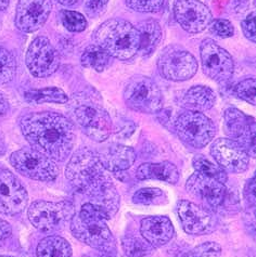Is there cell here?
Returning <instances> with one entry per match:
<instances>
[{
	"instance_id": "cell-35",
	"label": "cell",
	"mask_w": 256,
	"mask_h": 257,
	"mask_svg": "<svg viewBox=\"0 0 256 257\" xmlns=\"http://www.w3.org/2000/svg\"><path fill=\"white\" fill-rule=\"evenodd\" d=\"M255 87L256 82L254 78H247L242 80L234 88V93L240 99L246 101L247 103L255 105Z\"/></svg>"
},
{
	"instance_id": "cell-7",
	"label": "cell",
	"mask_w": 256,
	"mask_h": 257,
	"mask_svg": "<svg viewBox=\"0 0 256 257\" xmlns=\"http://www.w3.org/2000/svg\"><path fill=\"white\" fill-rule=\"evenodd\" d=\"M10 164L21 175L38 181H53L59 175L56 162L36 151L32 147H25L10 155Z\"/></svg>"
},
{
	"instance_id": "cell-3",
	"label": "cell",
	"mask_w": 256,
	"mask_h": 257,
	"mask_svg": "<svg viewBox=\"0 0 256 257\" xmlns=\"http://www.w3.org/2000/svg\"><path fill=\"white\" fill-rule=\"evenodd\" d=\"M98 93H76L70 102L73 119L85 135L97 143H103L111 136L113 123L110 114L100 102Z\"/></svg>"
},
{
	"instance_id": "cell-14",
	"label": "cell",
	"mask_w": 256,
	"mask_h": 257,
	"mask_svg": "<svg viewBox=\"0 0 256 257\" xmlns=\"http://www.w3.org/2000/svg\"><path fill=\"white\" fill-rule=\"evenodd\" d=\"M177 213L184 231L190 235L210 234L217 226L213 212L190 201H179Z\"/></svg>"
},
{
	"instance_id": "cell-34",
	"label": "cell",
	"mask_w": 256,
	"mask_h": 257,
	"mask_svg": "<svg viewBox=\"0 0 256 257\" xmlns=\"http://www.w3.org/2000/svg\"><path fill=\"white\" fill-rule=\"evenodd\" d=\"M126 4L137 12L154 13L163 8L164 0H126Z\"/></svg>"
},
{
	"instance_id": "cell-44",
	"label": "cell",
	"mask_w": 256,
	"mask_h": 257,
	"mask_svg": "<svg viewBox=\"0 0 256 257\" xmlns=\"http://www.w3.org/2000/svg\"><path fill=\"white\" fill-rule=\"evenodd\" d=\"M0 257H11V256H0Z\"/></svg>"
},
{
	"instance_id": "cell-28",
	"label": "cell",
	"mask_w": 256,
	"mask_h": 257,
	"mask_svg": "<svg viewBox=\"0 0 256 257\" xmlns=\"http://www.w3.org/2000/svg\"><path fill=\"white\" fill-rule=\"evenodd\" d=\"M192 165L197 173L208 176V177L216 179L223 182V184L227 181V174L223 168L218 164L213 163L210 159L206 158L203 154L195 155L192 160Z\"/></svg>"
},
{
	"instance_id": "cell-17",
	"label": "cell",
	"mask_w": 256,
	"mask_h": 257,
	"mask_svg": "<svg viewBox=\"0 0 256 257\" xmlns=\"http://www.w3.org/2000/svg\"><path fill=\"white\" fill-rule=\"evenodd\" d=\"M174 16L186 32H203L212 21V12L200 0H175Z\"/></svg>"
},
{
	"instance_id": "cell-43",
	"label": "cell",
	"mask_w": 256,
	"mask_h": 257,
	"mask_svg": "<svg viewBox=\"0 0 256 257\" xmlns=\"http://www.w3.org/2000/svg\"><path fill=\"white\" fill-rule=\"evenodd\" d=\"M9 2L10 0H0V11H4L8 8Z\"/></svg>"
},
{
	"instance_id": "cell-23",
	"label": "cell",
	"mask_w": 256,
	"mask_h": 257,
	"mask_svg": "<svg viewBox=\"0 0 256 257\" xmlns=\"http://www.w3.org/2000/svg\"><path fill=\"white\" fill-rule=\"evenodd\" d=\"M216 102L215 92L206 86H194L188 90L181 99L180 105L188 111L205 112L211 110Z\"/></svg>"
},
{
	"instance_id": "cell-37",
	"label": "cell",
	"mask_w": 256,
	"mask_h": 257,
	"mask_svg": "<svg viewBox=\"0 0 256 257\" xmlns=\"http://www.w3.org/2000/svg\"><path fill=\"white\" fill-rule=\"evenodd\" d=\"M109 0H85V10L90 18H98L105 11Z\"/></svg>"
},
{
	"instance_id": "cell-42",
	"label": "cell",
	"mask_w": 256,
	"mask_h": 257,
	"mask_svg": "<svg viewBox=\"0 0 256 257\" xmlns=\"http://www.w3.org/2000/svg\"><path fill=\"white\" fill-rule=\"evenodd\" d=\"M57 2L64 6H72V5L77 4L79 0H57Z\"/></svg>"
},
{
	"instance_id": "cell-6",
	"label": "cell",
	"mask_w": 256,
	"mask_h": 257,
	"mask_svg": "<svg viewBox=\"0 0 256 257\" xmlns=\"http://www.w3.org/2000/svg\"><path fill=\"white\" fill-rule=\"evenodd\" d=\"M124 100L130 109L145 114H156L163 107V94L153 79L136 75L128 80L124 89Z\"/></svg>"
},
{
	"instance_id": "cell-16",
	"label": "cell",
	"mask_w": 256,
	"mask_h": 257,
	"mask_svg": "<svg viewBox=\"0 0 256 257\" xmlns=\"http://www.w3.org/2000/svg\"><path fill=\"white\" fill-rule=\"evenodd\" d=\"M28 201V192L16 175L7 168H0V213L18 215L24 211Z\"/></svg>"
},
{
	"instance_id": "cell-5",
	"label": "cell",
	"mask_w": 256,
	"mask_h": 257,
	"mask_svg": "<svg viewBox=\"0 0 256 257\" xmlns=\"http://www.w3.org/2000/svg\"><path fill=\"white\" fill-rule=\"evenodd\" d=\"M95 42L110 57L123 61L130 60L138 52L139 33L126 20L111 19L97 29Z\"/></svg>"
},
{
	"instance_id": "cell-25",
	"label": "cell",
	"mask_w": 256,
	"mask_h": 257,
	"mask_svg": "<svg viewBox=\"0 0 256 257\" xmlns=\"http://www.w3.org/2000/svg\"><path fill=\"white\" fill-rule=\"evenodd\" d=\"M37 257H72L70 243L61 236H47L38 243Z\"/></svg>"
},
{
	"instance_id": "cell-9",
	"label": "cell",
	"mask_w": 256,
	"mask_h": 257,
	"mask_svg": "<svg viewBox=\"0 0 256 257\" xmlns=\"http://www.w3.org/2000/svg\"><path fill=\"white\" fill-rule=\"evenodd\" d=\"M159 71L172 82H185L198 71V62L189 51L179 46H168L162 51L158 61Z\"/></svg>"
},
{
	"instance_id": "cell-32",
	"label": "cell",
	"mask_w": 256,
	"mask_h": 257,
	"mask_svg": "<svg viewBox=\"0 0 256 257\" xmlns=\"http://www.w3.org/2000/svg\"><path fill=\"white\" fill-rule=\"evenodd\" d=\"M61 21L66 30L74 33H79L86 30L87 20L82 13L76 11H61Z\"/></svg>"
},
{
	"instance_id": "cell-21",
	"label": "cell",
	"mask_w": 256,
	"mask_h": 257,
	"mask_svg": "<svg viewBox=\"0 0 256 257\" xmlns=\"http://www.w3.org/2000/svg\"><path fill=\"white\" fill-rule=\"evenodd\" d=\"M98 157L106 171L118 174L125 173L134 164L136 153L131 147L112 145L100 151Z\"/></svg>"
},
{
	"instance_id": "cell-10",
	"label": "cell",
	"mask_w": 256,
	"mask_h": 257,
	"mask_svg": "<svg viewBox=\"0 0 256 257\" xmlns=\"http://www.w3.org/2000/svg\"><path fill=\"white\" fill-rule=\"evenodd\" d=\"M75 214V207L70 201L48 202L36 201L28 211L31 224L40 231H51L64 221L71 220Z\"/></svg>"
},
{
	"instance_id": "cell-27",
	"label": "cell",
	"mask_w": 256,
	"mask_h": 257,
	"mask_svg": "<svg viewBox=\"0 0 256 257\" xmlns=\"http://www.w3.org/2000/svg\"><path fill=\"white\" fill-rule=\"evenodd\" d=\"M111 57L98 45H90L84 50L80 62L86 69H92L97 72H102L110 63Z\"/></svg>"
},
{
	"instance_id": "cell-41",
	"label": "cell",
	"mask_w": 256,
	"mask_h": 257,
	"mask_svg": "<svg viewBox=\"0 0 256 257\" xmlns=\"http://www.w3.org/2000/svg\"><path fill=\"white\" fill-rule=\"evenodd\" d=\"M9 110V102L4 94L0 92V116L5 115Z\"/></svg>"
},
{
	"instance_id": "cell-39",
	"label": "cell",
	"mask_w": 256,
	"mask_h": 257,
	"mask_svg": "<svg viewBox=\"0 0 256 257\" xmlns=\"http://www.w3.org/2000/svg\"><path fill=\"white\" fill-rule=\"evenodd\" d=\"M244 195H245V200L246 202L250 204L251 206L255 205V179L254 177L251 178L247 181V184L245 185L244 189Z\"/></svg>"
},
{
	"instance_id": "cell-26",
	"label": "cell",
	"mask_w": 256,
	"mask_h": 257,
	"mask_svg": "<svg viewBox=\"0 0 256 257\" xmlns=\"http://www.w3.org/2000/svg\"><path fill=\"white\" fill-rule=\"evenodd\" d=\"M25 100L30 103H57L65 104L69 102V97L66 93L58 87H48L44 89H35L25 92Z\"/></svg>"
},
{
	"instance_id": "cell-2",
	"label": "cell",
	"mask_w": 256,
	"mask_h": 257,
	"mask_svg": "<svg viewBox=\"0 0 256 257\" xmlns=\"http://www.w3.org/2000/svg\"><path fill=\"white\" fill-rule=\"evenodd\" d=\"M20 130L33 149L53 161H65L75 146L74 125L59 113L39 112L24 115L20 119Z\"/></svg>"
},
{
	"instance_id": "cell-30",
	"label": "cell",
	"mask_w": 256,
	"mask_h": 257,
	"mask_svg": "<svg viewBox=\"0 0 256 257\" xmlns=\"http://www.w3.org/2000/svg\"><path fill=\"white\" fill-rule=\"evenodd\" d=\"M166 200L165 193L158 188L139 189L133 195V202L139 205H157Z\"/></svg>"
},
{
	"instance_id": "cell-22",
	"label": "cell",
	"mask_w": 256,
	"mask_h": 257,
	"mask_svg": "<svg viewBox=\"0 0 256 257\" xmlns=\"http://www.w3.org/2000/svg\"><path fill=\"white\" fill-rule=\"evenodd\" d=\"M139 180H160L171 185H176L179 180V171L171 162L161 163H144L136 171Z\"/></svg>"
},
{
	"instance_id": "cell-15",
	"label": "cell",
	"mask_w": 256,
	"mask_h": 257,
	"mask_svg": "<svg viewBox=\"0 0 256 257\" xmlns=\"http://www.w3.org/2000/svg\"><path fill=\"white\" fill-rule=\"evenodd\" d=\"M211 154L225 172L244 173L250 164V155L237 141L230 138H218L211 147Z\"/></svg>"
},
{
	"instance_id": "cell-19",
	"label": "cell",
	"mask_w": 256,
	"mask_h": 257,
	"mask_svg": "<svg viewBox=\"0 0 256 257\" xmlns=\"http://www.w3.org/2000/svg\"><path fill=\"white\" fill-rule=\"evenodd\" d=\"M51 10V0H19L16 9V26L25 33L36 32L48 20Z\"/></svg>"
},
{
	"instance_id": "cell-29",
	"label": "cell",
	"mask_w": 256,
	"mask_h": 257,
	"mask_svg": "<svg viewBox=\"0 0 256 257\" xmlns=\"http://www.w3.org/2000/svg\"><path fill=\"white\" fill-rule=\"evenodd\" d=\"M17 73V62L12 53L0 47V85L10 83Z\"/></svg>"
},
{
	"instance_id": "cell-18",
	"label": "cell",
	"mask_w": 256,
	"mask_h": 257,
	"mask_svg": "<svg viewBox=\"0 0 256 257\" xmlns=\"http://www.w3.org/2000/svg\"><path fill=\"white\" fill-rule=\"evenodd\" d=\"M225 133L243 147L248 155L255 157V120L243 112L230 107L225 112Z\"/></svg>"
},
{
	"instance_id": "cell-11",
	"label": "cell",
	"mask_w": 256,
	"mask_h": 257,
	"mask_svg": "<svg viewBox=\"0 0 256 257\" xmlns=\"http://www.w3.org/2000/svg\"><path fill=\"white\" fill-rule=\"evenodd\" d=\"M202 69L207 77L217 83H227L230 80L234 63L227 50L221 48L211 38H206L200 46Z\"/></svg>"
},
{
	"instance_id": "cell-12",
	"label": "cell",
	"mask_w": 256,
	"mask_h": 257,
	"mask_svg": "<svg viewBox=\"0 0 256 257\" xmlns=\"http://www.w3.org/2000/svg\"><path fill=\"white\" fill-rule=\"evenodd\" d=\"M60 55L50 40L38 36L30 44L25 63L34 77L46 78L55 74L60 66Z\"/></svg>"
},
{
	"instance_id": "cell-1",
	"label": "cell",
	"mask_w": 256,
	"mask_h": 257,
	"mask_svg": "<svg viewBox=\"0 0 256 257\" xmlns=\"http://www.w3.org/2000/svg\"><path fill=\"white\" fill-rule=\"evenodd\" d=\"M65 176L75 190L87 195L107 217L118 212L119 194L96 151L87 147L78 149L66 166Z\"/></svg>"
},
{
	"instance_id": "cell-33",
	"label": "cell",
	"mask_w": 256,
	"mask_h": 257,
	"mask_svg": "<svg viewBox=\"0 0 256 257\" xmlns=\"http://www.w3.org/2000/svg\"><path fill=\"white\" fill-rule=\"evenodd\" d=\"M221 246L215 242H205L180 257H220Z\"/></svg>"
},
{
	"instance_id": "cell-13",
	"label": "cell",
	"mask_w": 256,
	"mask_h": 257,
	"mask_svg": "<svg viewBox=\"0 0 256 257\" xmlns=\"http://www.w3.org/2000/svg\"><path fill=\"white\" fill-rule=\"evenodd\" d=\"M186 190L201 203V206L210 209L211 212L216 211L223 205L227 192L223 182L200 173L190 176L187 180Z\"/></svg>"
},
{
	"instance_id": "cell-31",
	"label": "cell",
	"mask_w": 256,
	"mask_h": 257,
	"mask_svg": "<svg viewBox=\"0 0 256 257\" xmlns=\"http://www.w3.org/2000/svg\"><path fill=\"white\" fill-rule=\"evenodd\" d=\"M122 245L127 257H145L153 251V246L149 243L138 238H126Z\"/></svg>"
},
{
	"instance_id": "cell-8",
	"label": "cell",
	"mask_w": 256,
	"mask_h": 257,
	"mask_svg": "<svg viewBox=\"0 0 256 257\" xmlns=\"http://www.w3.org/2000/svg\"><path fill=\"white\" fill-rule=\"evenodd\" d=\"M175 130L179 139L193 149H202L211 143L217 128L203 113L187 111L175 120Z\"/></svg>"
},
{
	"instance_id": "cell-36",
	"label": "cell",
	"mask_w": 256,
	"mask_h": 257,
	"mask_svg": "<svg viewBox=\"0 0 256 257\" xmlns=\"http://www.w3.org/2000/svg\"><path fill=\"white\" fill-rule=\"evenodd\" d=\"M211 32L219 38L231 37L234 33V28L232 23L226 19H215L210 23Z\"/></svg>"
},
{
	"instance_id": "cell-38",
	"label": "cell",
	"mask_w": 256,
	"mask_h": 257,
	"mask_svg": "<svg viewBox=\"0 0 256 257\" xmlns=\"http://www.w3.org/2000/svg\"><path fill=\"white\" fill-rule=\"evenodd\" d=\"M242 31L247 39H250L252 43L256 42V31H255V13L252 12L247 18L242 22Z\"/></svg>"
},
{
	"instance_id": "cell-40",
	"label": "cell",
	"mask_w": 256,
	"mask_h": 257,
	"mask_svg": "<svg viewBox=\"0 0 256 257\" xmlns=\"http://www.w3.org/2000/svg\"><path fill=\"white\" fill-rule=\"evenodd\" d=\"M11 235V227L8 222L0 218V245L4 244V242Z\"/></svg>"
},
{
	"instance_id": "cell-4",
	"label": "cell",
	"mask_w": 256,
	"mask_h": 257,
	"mask_svg": "<svg viewBox=\"0 0 256 257\" xmlns=\"http://www.w3.org/2000/svg\"><path fill=\"white\" fill-rule=\"evenodd\" d=\"M107 220L109 217L100 208L86 203L71 219L72 234L84 244L109 253L115 247V240Z\"/></svg>"
},
{
	"instance_id": "cell-24",
	"label": "cell",
	"mask_w": 256,
	"mask_h": 257,
	"mask_svg": "<svg viewBox=\"0 0 256 257\" xmlns=\"http://www.w3.org/2000/svg\"><path fill=\"white\" fill-rule=\"evenodd\" d=\"M139 48L141 56H149L157 49L162 37V29L156 20H146L139 24Z\"/></svg>"
},
{
	"instance_id": "cell-20",
	"label": "cell",
	"mask_w": 256,
	"mask_h": 257,
	"mask_svg": "<svg viewBox=\"0 0 256 257\" xmlns=\"http://www.w3.org/2000/svg\"><path fill=\"white\" fill-rule=\"evenodd\" d=\"M172 221L165 216H150L141 220L140 233L151 246H163L174 236Z\"/></svg>"
}]
</instances>
